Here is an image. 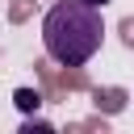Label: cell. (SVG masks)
I'll list each match as a JSON object with an SVG mask.
<instances>
[{
  "instance_id": "2",
  "label": "cell",
  "mask_w": 134,
  "mask_h": 134,
  "mask_svg": "<svg viewBox=\"0 0 134 134\" xmlns=\"http://www.w3.org/2000/svg\"><path fill=\"white\" fill-rule=\"evenodd\" d=\"M88 100H92V113H100V117H117V113L130 105V88H121V84H92Z\"/></svg>"
},
{
  "instance_id": "9",
  "label": "cell",
  "mask_w": 134,
  "mask_h": 134,
  "mask_svg": "<svg viewBox=\"0 0 134 134\" xmlns=\"http://www.w3.org/2000/svg\"><path fill=\"white\" fill-rule=\"evenodd\" d=\"M117 42H121L126 50H134V17H121V21H117Z\"/></svg>"
},
{
  "instance_id": "12",
  "label": "cell",
  "mask_w": 134,
  "mask_h": 134,
  "mask_svg": "<svg viewBox=\"0 0 134 134\" xmlns=\"http://www.w3.org/2000/svg\"><path fill=\"white\" fill-rule=\"evenodd\" d=\"M50 4H59V0H50Z\"/></svg>"
},
{
  "instance_id": "11",
  "label": "cell",
  "mask_w": 134,
  "mask_h": 134,
  "mask_svg": "<svg viewBox=\"0 0 134 134\" xmlns=\"http://www.w3.org/2000/svg\"><path fill=\"white\" fill-rule=\"evenodd\" d=\"M80 4H88V8H105V4H113V0H80Z\"/></svg>"
},
{
  "instance_id": "8",
  "label": "cell",
  "mask_w": 134,
  "mask_h": 134,
  "mask_svg": "<svg viewBox=\"0 0 134 134\" xmlns=\"http://www.w3.org/2000/svg\"><path fill=\"white\" fill-rule=\"evenodd\" d=\"M84 134H113V126H109V117H100V113H88L84 121Z\"/></svg>"
},
{
  "instance_id": "10",
  "label": "cell",
  "mask_w": 134,
  "mask_h": 134,
  "mask_svg": "<svg viewBox=\"0 0 134 134\" xmlns=\"http://www.w3.org/2000/svg\"><path fill=\"white\" fill-rule=\"evenodd\" d=\"M59 134H84V126H80V121H67V126H63Z\"/></svg>"
},
{
  "instance_id": "3",
  "label": "cell",
  "mask_w": 134,
  "mask_h": 134,
  "mask_svg": "<svg viewBox=\"0 0 134 134\" xmlns=\"http://www.w3.org/2000/svg\"><path fill=\"white\" fill-rule=\"evenodd\" d=\"M34 75H38V92H42V100L46 105H63L67 96H63V88H59V67L42 54V59H34Z\"/></svg>"
},
{
  "instance_id": "6",
  "label": "cell",
  "mask_w": 134,
  "mask_h": 134,
  "mask_svg": "<svg viewBox=\"0 0 134 134\" xmlns=\"http://www.w3.org/2000/svg\"><path fill=\"white\" fill-rule=\"evenodd\" d=\"M38 4L42 0H8V25H25V21H34V13H38Z\"/></svg>"
},
{
  "instance_id": "7",
  "label": "cell",
  "mask_w": 134,
  "mask_h": 134,
  "mask_svg": "<svg viewBox=\"0 0 134 134\" xmlns=\"http://www.w3.org/2000/svg\"><path fill=\"white\" fill-rule=\"evenodd\" d=\"M17 134H59V126H50V121H42V117H25V121L17 126Z\"/></svg>"
},
{
  "instance_id": "4",
  "label": "cell",
  "mask_w": 134,
  "mask_h": 134,
  "mask_svg": "<svg viewBox=\"0 0 134 134\" xmlns=\"http://www.w3.org/2000/svg\"><path fill=\"white\" fill-rule=\"evenodd\" d=\"M59 88H63V96H71V92H92V80H88L84 67H59Z\"/></svg>"
},
{
  "instance_id": "1",
  "label": "cell",
  "mask_w": 134,
  "mask_h": 134,
  "mask_svg": "<svg viewBox=\"0 0 134 134\" xmlns=\"http://www.w3.org/2000/svg\"><path fill=\"white\" fill-rule=\"evenodd\" d=\"M105 42V17L100 8H88L80 0H59L42 17V46L54 67H84Z\"/></svg>"
},
{
  "instance_id": "5",
  "label": "cell",
  "mask_w": 134,
  "mask_h": 134,
  "mask_svg": "<svg viewBox=\"0 0 134 134\" xmlns=\"http://www.w3.org/2000/svg\"><path fill=\"white\" fill-rule=\"evenodd\" d=\"M13 105H17L25 117H34L46 100H42V92H38V88H17V92H13Z\"/></svg>"
}]
</instances>
